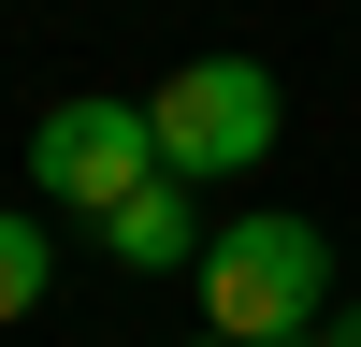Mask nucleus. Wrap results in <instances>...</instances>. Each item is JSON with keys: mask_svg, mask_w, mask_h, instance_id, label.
I'll return each mask as SVG.
<instances>
[{"mask_svg": "<svg viewBox=\"0 0 361 347\" xmlns=\"http://www.w3.org/2000/svg\"><path fill=\"white\" fill-rule=\"evenodd\" d=\"M188 347H231V333H188Z\"/></svg>", "mask_w": 361, "mask_h": 347, "instance_id": "8", "label": "nucleus"}, {"mask_svg": "<svg viewBox=\"0 0 361 347\" xmlns=\"http://www.w3.org/2000/svg\"><path fill=\"white\" fill-rule=\"evenodd\" d=\"M173 188H188V174H159V188H130V202H116V217H102V246L130 260V275H173V260H188V275H202V246H217V231H202L188 202H173Z\"/></svg>", "mask_w": 361, "mask_h": 347, "instance_id": "4", "label": "nucleus"}, {"mask_svg": "<svg viewBox=\"0 0 361 347\" xmlns=\"http://www.w3.org/2000/svg\"><path fill=\"white\" fill-rule=\"evenodd\" d=\"M44 275H58L44 217H29V202H0V333H15V318H44Z\"/></svg>", "mask_w": 361, "mask_h": 347, "instance_id": "5", "label": "nucleus"}, {"mask_svg": "<svg viewBox=\"0 0 361 347\" xmlns=\"http://www.w3.org/2000/svg\"><path fill=\"white\" fill-rule=\"evenodd\" d=\"M333 318V231L289 217V202H246V217H217V246H202V333L231 347H289Z\"/></svg>", "mask_w": 361, "mask_h": 347, "instance_id": "1", "label": "nucleus"}, {"mask_svg": "<svg viewBox=\"0 0 361 347\" xmlns=\"http://www.w3.org/2000/svg\"><path fill=\"white\" fill-rule=\"evenodd\" d=\"M289 347H333V333H289Z\"/></svg>", "mask_w": 361, "mask_h": 347, "instance_id": "7", "label": "nucleus"}, {"mask_svg": "<svg viewBox=\"0 0 361 347\" xmlns=\"http://www.w3.org/2000/svg\"><path fill=\"white\" fill-rule=\"evenodd\" d=\"M145 130H159V174L217 188V174H260V159H275L289 87L260 73V58H188L173 87H145Z\"/></svg>", "mask_w": 361, "mask_h": 347, "instance_id": "2", "label": "nucleus"}, {"mask_svg": "<svg viewBox=\"0 0 361 347\" xmlns=\"http://www.w3.org/2000/svg\"><path fill=\"white\" fill-rule=\"evenodd\" d=\"M29 188L58 202V217L102 231L130 188H159V130H145V102H58L44 130H29Z\"/></svg>", "mask_w": 361, "mask_h": 347, "instance_id": "3", "label": "nucleus"}, {"mask_svg": "<svg viewBox=\"0 0 361 347\" xmlns=\"http://www.w3.org/2000/svg\"><path fill=\"white\" fill-rule=\"evenodd\" d=\"M318 333H333V347H361V304H347V318H318Z\"/></svg>", "mask_w": 361, "mask_h": 347, "instance_id": "6", "label": "nucleus"}]
</instances>
